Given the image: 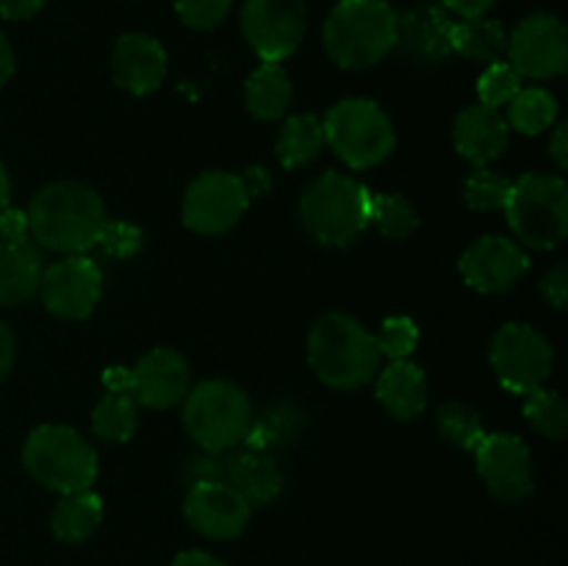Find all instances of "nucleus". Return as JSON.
<instances>
[{"instance_id": "f257e3e1", "label": "nucleus", "mask_w": 568, "mask_h": 566, "mask_svg": "<svg viewBox=\"0 0 568 566\" xmlns=\"http://www.w3.org/2000/svg\"><path fill=\"white\" fill-rule=\"evenodd\" d=\"M28 233L39 247L83 255L98 244L105 225L103 198L81 181H55L39 189L26 209Z\"/></svg>"}, {"instance_id": "f03ea898", "label": "nucleus", "mask_w": 568, "mask_h": 566, "mask_svg": "<svg viewBox=\"0 0 568 566\" xmlns=\"http://www.w3.org/2000/svg\"><path fill=\"white\" fill-rule=\"evenodd\" d=\"M381 350L375 333L355 316L325 314L308 333V364L325 386L355 392L372 383L381 372Z\"/></svg>"}, {"instance_id": "7ed1b4c3", "label": "nucleus", "mask_w": 568, "mask_h": 566, "mask_svg": "<svg viewBox=\"0 0 568 566\" xmlns=\"http://www.w3.org/2000/svg\"><path fill=\"white\" fill-rule=\"evenodd\" d=\"M325 50L344 70H366L397 42V11L386 0H338L325 22Z\"/></svg>"}, {"instance_id": "20e7f679", "label": "nucleus", "mask_w": 568, "mask_h": 566, "mask_svg": "<svg viewBox=\"0 0 568 566\" xmlns=\"http://www.w3.org/2000/svg\"><path fill=\"white\" fill-rule=\"evenodd\" d=\"M372 192L344 172H325L305 189L300 216L314 242L347 247L369 225Z\"/></svg>"}, {"instance_id": "39448f33", "label": "nucleus", "mask_w": 568, "mask_h": 566, "mask_svg": "<svg viewBox=\"0 0 568 566\" xmlns=\"http://www.w3.org/2000/svg\"><path fill=\"white\" fill-rule=\"evenodd\" d=\"M22 466L50 492L75 494L92 488L98 477V453L72 427L39 425L22 444Z\"/></svg>"}, {"instance_id": "423d86ee", "label": "nucleus", "mask_w": 568, "mask_h": 566, "mask_svg": "<svg viewBox=\"0 0 568 566\" xmlns=\"http://www.w3.org/2000/svg\"><path fill=\"white\" fill-rule=\"evenodd\" d=\"M505 214L521 244L532 250H555L568 233L566 181L547 172H527L510 183Z\"/></svg>"}, {"instance_id": "0eeeda50", "label": "nucleus", "mask_w": 568, "mask_h": 566, "mask_svg": "<svg viewBox=\"0 0 568 566\" xmlns=\"http://www.w3.org/2000/svg\"><path fill=\"white\" fill-rule=\"evenodd\" d=\"M253 422V403L231 381H203L183 397V425L200 449H233Z\"/></svg>"}, {"instance_id": "6e6552de", "label": "nucleus", "mask_w": 568, "mask_h": 566, "mask_svg": "<svg viewBox=\"0 0 568 566\" xmlns=\"http://www.w3.org/2000/svg\"><path fill=\"white\" fill-rule=\"evenodd\" d=\"M325 142L353 170L383 164L397 144L392 117L366 98H347L327 111Z\"/></svg>"}, {"instance_id": "1a4fd4ad", "label": "nucleus", "mask_w": 568, "mask_h": 566, "mask_svg": "<svg viewBox=\"0 0 568 566\" xmlns=\"http://www.w3.org/2000/svg\"><path fill=\"white\" fill-rule=\"evenodd\" d=\"M499 383L514 394L541 388L555 370V350L541 331L525 322L499 327L488 350Z\"/></svg>"}, {"instance_id": "9d476101", "label": "nucleus", "mask_w": 568, "mask_h": 566, "mask_svg": "<svg viewBox=\"0 0 568 566\" xmlns=\"http://www.w3.org/2000/svg\"><path fill=\"white\" fill-rule=\"evenodd\" d=\"M250 205L242 178L225 170H211L194 178L183 194V225L203 236L233 231Z\"/></svg>"}, {"instance_id": "9b49d317", "label": "nucleus", "mask_w": 568, "mask_h": 566, "mask_svg": "<svg viewBox=\"0 0 568 566\" xmlns=\"http://www.w3.org/2000/svg\"><path fill=\"white\" fill-rule=\"evenodd\" d=\"M308 11L303 0H244L242 33L261 61L281 64L303 44Z\"/></svg>"}, {"instance_id": "f8f14e48", "label": "nucleus", "mask_w": 568, "mask_h": 566, "mask_svg": "<svg viewBox=\"0 0 568 566\" xmlns=\"http://www.w3.org/2000/svg\"><path fill=\"white\" fill-rule=\"evenodd\" d=\"M477 475L499 503H521L536 486L532 455L516 433H486L475 447Z\"/></svg>"}, {"instance_id": "ddd939ff", "label": "nucleus", "mask_w": 568, "mask_h": 566, "mask_svg": "<svg viewBox=\"0 0 568 566\" xmlns=\"http://www.w3.org/2000/svg\"><path fill=\"white\" fill-rule=\"evenodd\" d=\"M508 64L532 81H549L566 72L568 31L555 14H532L508 37Z\"/></svg>"}, {"instance_id": "4468645a", "label": "nucleus", "mask_w": 568, "mask_h": 566, "mask_svg": "<svg viewBox=\"0 0 568 566\" xmlns=\"http://www.w3.org/2000/svg\"><path fill=\"white\" fill-rule=\"evenodd\" d=\"M39 294L59 320H87L103 294V272L89 255H67L42 272Z\"/></svg>"}, {"instance_id": "2eb2a0df", "label": "nucleus", "mask_w": 568, "mask_h": 566, "mask_svg": "<svg viewBox=\"0 0 568 566\" xmlns=\"http://www.w3.org/2000/svg\"><path fill=\"white\" fill-rule=\"evenodd\" d=\"M253 508L239 492H233L222 481L192 483L183 499V516L189 525L205 538L214 542H231L242 536L250 525Z\"/></svg>"}, {"instance_id": "dca6fc26", "label": "nucleus", "mask_w": 568, "mask_h": 566, "mask_svg": "<svg viewBox=\"0 0 568 566\" xmlns=\"http://www.w3.org/2000/svg\"><path fill=\"white\" fill-rule=\"evenodd\" d=\"M466 286L483 294H499L514 289L530 270L525 247L508 236H483L464 250L458 261Z\"/></svg>"}, {"instance_id": "f3484780", "label": "nucleus", "mask_w": 568, "mask_h": 566, "mask_svg": "<svg viewBox=\"0 0 568 566\" xmlns=\"http://www.w3.org/2000/svg\"><path fill=\"white\" fill-rule=\"evenodd\" d=\"M189 388H192V372L178 350H150L131 370V397L150 411H166L183 403Z\"/></svg>"}, {"instance_id": "a211bd4d", "label": "nucleus", "mask_w": 568, "mask_h": 566, "mask_svg": "<svg viewBox=\"0 0 568 566\" xmlns=\"http://www.w3.org/2000/svg\"><path fill=\"white\" fill-rule=\"evenodd\" d=\"M455 22L438 6H414L397 14V42L394 48L419 67H438L453 55Z\"/></svg>"}, {"instance_id": "6ab92c4d", "label": "nucleus", "mask_w": 568, "mask_h": 566, "mask_svg": "<svg viewBox=\"0 0 568 566\" xmlns=\"http://www.w3.org/2000/svg\"><path fill=\"white\" fill-rule=\"evenodd\" d=\"M166 75V50L150 33H125L114 44V78L136 98L155 92Z\"/></svg>"}, {"instance_id": "aec40b11", "label": "nucleus", "mask_w": 568, "mask_h": 566, "mask_svg": "<svg viewBox=\"0 0 568 566\" xmlns=\"http://www.w3.org/2000/svg\"><path fill=\"white\" fill-rule=\"evenodd\" d=\"M455 150L464 155L469 164L488 166L505 153L510 139L508 120L499 109H488V105H466L458 117H455L453 128Z\"/></svg>"}, {"instance_id": "412c9836", "label": "nucleus", "mask_w": 568, "mask_h": 566, "mask_svg": "<svg viewBox=\"0 0 568 566\" xmlns=\"http://www.w3.org/2000/svg\"><path fill=\"white\" fill-rule=\"evenodd\" d=\"M222 483H227L233 492L242 494L250 508H261V505H270L281 494L283 472L277 466L275 455L258 453V449L250 447H233L227 453Z\"/></svg>"}, {"instance_id": "4be33fe9", "label": "nucleus", "mask_w": 568, "mask_h": 566, "mask_svg": "<svg viewBox=\"0 0 568 566\" xmlns=\"http://www.w3.org/2000/svg\"><path fill=\"white\" fill-rule=\"evenodd\" d=\"M375 394L394 420H416L427 408V377L414 361H392L386 370L377 372Z\"/></svg>"}, {"instance_id": "5701e85b", "label": "nucleus", "mask_w": 568, "mask_h": 566, "mask_svg": "<svg viewBox=\"0 0 568 566\" xmlns=\"http://www.w3.org/2000/svg\"><path fill=\"white\" fill-rule=\"evenodd\" d=\"M44 259L28 239L0 242V305H22L39 292Z\"/></svg>"}, {"instance_id": "b1692460", "label": "nucleus", "mask_w": 568, "mask_h": 566, "mask_svg": "<svg viewBox=\"0 0 568 566\" xmlns=\"http://www.w3.org/2000/svg\"><path fill=\"white\" fill-rule=\"evenodd\" d=\"M305 427V414L288 400H277V403L266 405L258 416H253L244 436V447L258 449V453H277L286 449L288 444L297 442V436Z\"/></svg>"}, {"instance_id": "393cba45", "label": "nucleus", "mask_w": 568, "mask_h": 566, "mask_svg": "<svg viewBox=\"0 0 568 566\" xmlns=\"http://www.w3.org/2000/svg\"><path fill=\"white\" fill-rule=\"evenodd\" d=\"M292 103V78L281 64L264 61L244 83V105L261 122L281 120Z\"/></svg>"}, {"instance_id": "a878e982", "label": "nucleus", "mask_w": 568, "mask_h": 566, "mask_svg": "<svg viewBox=\"0 0 568 566\" xmlns=\"http://www.w3.org/2000/svg\"><path fill=\"white\" fill-rule=\"evenodd\" d=\"M103 522V499L87 488V492L64 494L50 516V530L59 542L81 544L92 536Z\"/></svg>"}, {"instance_id": "bb28decb", "label": "nucleus", "mask_w": 568, "mask_h": 566, "mask_svg": "<svg viewBox=\"0 0 568 566\" xmlns=\"http://www.w3.org/2000/svg\"><path fill=\"white\" fill-rule=\"evenodd\" d=\"M453 53L464 55L466 61L491 67L508 55V31H505L503 22L486 20V17L455 22Z\"/></svg>"}, {"instance_id": "cd10ccee", "label": "nucleus", "mask_w": 568, "mask_h": 566, "mask_svg": "<svg viewBox=\"0 0 568 566\" xmlns=\"http://www.w3.org/2000/svg\"><path fill=\"white\" fill-rule=\"evenodd\" d=\"M322 148H325V128H322L320 117L294 114L283 122L275 153L286 170H297V166H308L311 161L320 159Z\"/></svg>"}, {"instance_id": "c85d7f7f", "label": "nucleus", "mask_w": 568, "mask_h": 566, "mask_svg": "<svg viewBox=\"0 0 568 566\" xmlns=\"http://www.w3.org/2000/svg\"><path fill=\"white\" fill-rule=\"evenodd\" d=\"M139 405L131 394L109 392L92 411V431L103 442L122 444L136 433Z\"/></svg>"}, {"instance_id": "c756f323", "label": "nucleus", "mask_w": 568, "mask_h": 566, "mask_svg": "<svg viewBox=\"0 0 568 566\" xmlns=\"http://www.w3.org/2000/svg\"><path fill=\"white\" fill-rule=\"evenodd\" d=\"M508 105V128L527 137H538L558 120V100L547 89H521Z\"/></svg>"}, {"instance_id": "7c9ffc66", "label": "nucleus", "mask_w": 568, "mask_h": 566, "mask_svg": "<svg viewBox=\"0 0 568 566\" xmlns=\"http://www.w3.org/2000/svg\"><path fill=\"white\" fill-rule=\"evenodd\" d=\"M369 222L388 239H408L419 228V214L403 194H372Z\"/></svg>"}, {"instance_id": "2f4dec72", "label": "nucleus", "mask_w": 568, "mask_h": 566, "mask_svg": "<svg viewBox=\"0 0 568 566\" xmlns=\"http://www.w3.org/2000/svg\"><path fill=\"white\" fill-rule=\"evenodd\" d=\"M525 416L536 433L547 438H564L568 431V405L552 388H532L525 397Z\"/></svg>"}, {"instance_id": "473e14b6", "label": "nucleus", "mask_w": 568, "mask_h": 566, "mask_svg": "<svg viewBox=\"0 0 568 566\" xmlns=\"http://www.w3.org/2000/svg\"><path fill=\"white\" fill-rule=\"evenodd\" d=\"M438 431L449 444L460 449H475L486 436L480 414L471 405L458 403V400L438 405Z\"/></svg>"}, {"instance_id": "72a5a7b5", "label": "nucleus", "mask_w": 568, "mask_h": 566, "mask_svg": "<svg viewBox=\"0 0 568 566\" xmlns=\"http://www.w3.org/2000/svg\"><path fill=\"white\" fill-rule=\"evenodd\" d=\"M510 183L499 172L488 166H475L464 186V200L471 211H505V203L510 198Z\"/></svg>"}, {"instance_id": "f704fd0d", "label": "nucleus", "mask_w": 568, "mask_h": 566, "mask_svg": "<svg viewBox=\"0 0 568 566\" xmlns=\"http://www.w3.org/2000/svg\"><path fill=\"white\" fill-rule=\"evenodd\" d=\"M519 92H521V75L508 64V61H497V64L486 67V72H483L480 81H477L480 103L488 105V109L508 105Z\"/></svg>"}, {"instance_id": "c9c22d12", "label": "nucleus", "mask_w": 568, "mask_h": 566, "mask_svg": "<svg viewBox=\"0 0 568 566\" xmlns=\"http://www.w3.org/2000/svg\"><path fill=\"white\" fill-rule=\"evenodd\" d=\"M375 342L381 355H386V358L392 361H403L408 358L416 350V344H419V327H416V322L408 320V316H388V320H383L381 333L375 336Z\"/></svg>"}, {"instance_id": "e433bc0d", "label": "nucleus", "mask_w": 568, "mask_h": 566, "mask_svg": "<svg viewBox=\"0 0 568 566\" xmlns=\"http://www.w3.org/2000/svg\"><path fill=\"white\" fill-rule=\"evenodd\" d=\"M98 244L111 255V259H133V255L142 250L144 233L142 228L133 225V222L105 220Z\"/></svg>"}, {"instance_id": "4c0bfd02", "label": "nucleus", "mask_w": 568, "mask_h": 566, "mask_svg": "<svg viewBox=\"0 0 568 566\" xmlns=\"http://www.w3.org/2000/svg\"><path fill=\"white\" fill-rule=\"evenodd\" d=\"M233 0H175V11L183 26L194 31H211L231 14Z\"/></svg>"}, {"instance_id": "58836bf2", "label": "nucleus", "mask_w": 568, "mask_h": 566, "mask_svg": "<svg viewBox=\"0 0 568 566\" xmlns=\"http://www.w3.org/2000/svg\"><path fill=\"white\" fill-rule=\"evenodd\" d=\"M227 453L231 449H222V453H214V449H200V453L189 455L186 464H183V481L192 486V483H205V481H222L227 464Z\"/></svg>"}, {"instance_id": "ea45409f", "label": "nucleus", "mask_w": 568, "mask_h": 566, "mask_svg": "<svg viewBox=\"0 0 568 566\" xmlns=\"http://www.w3.org/2000/svg\"><path fill=\"white\" fill-rule=\"evenodd\" d=\"M541 294L547 297V303L552 309H566L568 303V272L564 266H555L552 272H547L541 281Z\"/></svg>"}, {"instance_id": "a19ab883", "label": "nucleus", "mask_w": 568, "mask_h": 566, "mask_svg": "<svg viewBox=\"0 0 568 566\" xmlns=\"http://www.w3.org/2000/svg\"><path fill=\"white\" fill-rule=\"evenodd\" d=\"M0 236H3V242H20V239H28L26 211L6 205V209L0 211Z\"/></svg>"}, {"instance_id": "79ce46f5", "label": "nucleus", "mask_w": 568, "mask_h": 566, "mask_svg": "<svg viewBox=\"0 0 568 566\" xmlns=\"http://www.w3.org/2000/svg\"><path fill=\"white\" fill-rule=\"evenodd\" d=\"M497 0H442V6L453 14L464 17V20H477V17H486L491 11V6Z\"/></svg>"}, {"instance_id": "37998d69", "label": "nucleus", "mask_w": 568, "mask_h": 566, "mask_svg": "<svg viewBox=\"0 0 568 566\" xmlns=\"http://www.w3.org/2000/svg\"><path fill=\"white\" fill-rule=\"evenodd\" d=\"M44 0H0V17L3 20H31Z\"/></svg>"}, {"instance_id": "c03bdc74", "label": "nucleus", "mask_w": 568, "mask_h": 566, "mask_svg": "<svg viewBox=\"0 0 568 566\" xmlns=\"http://www.w3.org/2000/svg\"><path fill=\"white\" fill-rule=\"evenodd\" d=\"M17 358V338L6 322H0V381L11 372Z\"/></svg>"}, {"instance_id": "a18cd8bd", "label": "nucleus", "mask_w": 568, "mask_h": 566, "mask_svg": "<svg viewBox=\"0 0 568 566\" xmlns=\"http://www.w3.org/2000/svg\"><path fill=\"white\" fill-rule=\"evenodd\" d=\"M549 155H552L555 166L560 172L568 170V125H558L552 133V142H549Z\"/></svg>"}, {"instance_id": "49530a36", "label": "nucleus", "mask_w": 568, "mask_h": 566, "mask_svg": "<svg viewBox=\"0 0 568 566\" xmlns=\"http://www.w3.org/2000/svg\"><path fill=\"white\" fill-rule=\"evenodd\" d=\"M103 386L114 394H131V370L128 366H109L103 372Z\"/></svg>"}, {"instance_id": "de8ad7c7", "label": "nucleus", "mask_w": 568, "mask_h": 566, "mask_svg": "<svg viewBox=\"0 0 568 566\" xmlns=\"http://www.w3.org/2000/svg\"><path fill=\"white\" fill-rule=\"evenodd\" d=\"M239 178H242V183H244V189H247L250 198H253V194H264L266 189L272 186V178L264 166H250V170Z\"/></svg>"}, {"instance_id": "09e8293b", "label": "nucleus", "mask_w": 568, "mask_h": 566, "mask_svg": "<svg viewBox=\"0 0 568 566\" xmlns=\"http://www.w3.org/2000/svg\"><path fill=\"white\" fill-rule=\"evenodd\" d=\"M172 566H225V564H222L216 555L203 553V549H186V553H181L175 560H172Z\"/></svg>"}, {"instance_id": "8fccbe9b", "label": "nucleus", "mask_w": 568, "mask_h": 566, "mask_svg": "<svg viewBox=\"0 0 568 566\" xmlns=\"http://www.w3.org/2000/svg\"><path fill=\"white\" fill-rule=\"evenodd\" d=\"M11 75H14V48H11L9 39L0 33V87H6Z\"/></svg>"}, {"instance_id": "3c124183", "label": "nucleus", "mask_w": 568, "mask_h": 566, "mask_svg": "<svg viewBox=\"0 0 568 566\" xmlns=\"http://www.w3.org/2000/svg\"><path fill=\"white\" fill-rule=\"evenodd\" d=\"M9 194H11V181H9V172H6L3 161H0V211L9 205Z\"/></svg>"}]
</instances>
